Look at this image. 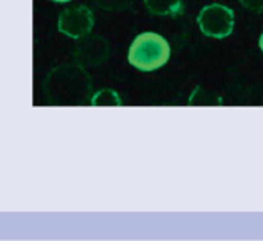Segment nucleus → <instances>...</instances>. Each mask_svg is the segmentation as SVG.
<instances>
[{
  "label": "nucleus",
  "instance_id": "4",
  "mask_svg": "<svg viewBox=\"0 0 263 241\" xmlns=\"http://www.w3.org/2000/svg\"><path fill=\"white\" fill-rule=\"evenodd\" d=\"M111 55V46L102 35L88 34L76 43L72 49V58L77 65L86 68L102 66Z\"/></svg>",
  "mask_w": 263,
  "mask_h": 241
},
{
  "label": "nucleus",
  "instance_id": "6",
  "mask_svg": "<svg viewBox=\"0 0 263 241\" xmlns=\"http://www.w3.org/2000/svg\"><path fill=\"white\" fill-rule=\"evenodd\" d=\"M149 14L157 17H177L183 12V0H143Z\"/></svg>",
  "mask_w": 263,
  "mask_h": 241
},
{
  "label": "nucleus",
  "instance_id": "8",
  "mask_svg": "<svg viewBox=\"0 0 263 241\" xmlns=\"http://www.w3.org/2000/svg\"><path fill=\"white\" fill-rule=\"evenodd\" d=\"M97 6L105 11H123L133 6L134 0H96Z\"/></svg>",
  "mask_w": 263,
  "mask_h": 241
},
{
  "label": "nucleus",
  "instance_id": "1",
  "mask_svg": "<svg viewBox=\"0 0 263 241\" xmlns=\"http://www.w3.org/2000/svg\"><path fill=\"white\" fill-rule=\"evenodd\" d=\"M45 98L57 106H80L92 97V80L80 65H60L51 69L42 82Z\"/></svg>",
  "mask_w": 263,
  "mask_h": 241
},
{
  "label": "nucleus",
  "instance_id": "2",
  "mask_svg": "<svg viewBox=\"0 0 263 241\" xmlns=\"http://www.w3.org/2000/svg\"><path fill=\"white\" fill-rule=\"evenodd\" d=\"M171 57L168 40L153 31L139 34L128 51V62L142 72H153L163 68Z\"/></svg>",
  "mask_w": 263,
  "mask_h": 241
},
{
  "label": "nucleus",
  "instance_id": "11",
  "mask_svg": "<svg viewBox=\"0 0 263 241\" xmlns=\"http://www.w3.org/2000/svg\"><path fill=\"white\" fill-rule=\"evenodd\" d=\"M52 2H55V3H66V2H71V0H52Z\"/></svg>",
  "mask_w": 263,
  "mask_h": 241
},
{
  "label": "nucleus",
  "instance_id": "5",
  "mask_svg": "<svg viewBox=\"0 0 263 241\" xmlns=\"http://www.w3.org/2000/svg\"><path fill=\"white\" fill-rule=\"evenodd\" d=\"M94 26V14L85 5H77L63 9L59 14L57 28L62 34L69 38H82L91 34Z\"/></svg>",
  "mask_w": 263,
  "mask_h": 241
},
{
  "label": "nucleus",
  "instance_id": "10",
  "mask_svg": "<svg viewBox=\"0 0 263 241\" xmlns=\"http://www.w3.org/2000/svg\"><path fill=\"white\" fill-rule=\"evenodd\" d=\"M259 48H260V51H262L263 54V32L260 34V38H259Z\"/></svg>",
  "mask_w": 263,
  "mask_h": 241
},
{
  "label": "nucleus",
  "instance_id": "3",
  "mask_svg": "<svg viewBox=\"0 0 263 241\" xmlns=\"http://www.w3.org/2000/svg\"><path fill=\"white\" fill-rule=\"evenodd\" d=\"M197 25L203 35L222 40L233 34L236 15L230 6L222 3H211L200 9L197 15Z\"/></svg>",
  "mask_w": 263,
  "mask_h": 241
},
{
  "label": "nucleus",
  "instance_id": "7",
  "mask_svg": "<svg viewBox=\"0 0 263 241\" xmlns=\"http://www.w3.org/2000/svg\"><path fill=\"white\" fill-rule=\"evenodd\" d=\"M91 106H122V98L114 89H102L92 94L89 100Z\"/></svg>",
  "mask_w": 263,
  "mask_h": 241
},
{
  "label": "nucleus",
  "instance_id": "9",
  "mask_svg": "<svg viewBox=\"0 0 263 241\" xmlns=\"http://www.w3.org/2000/svg\"><path fill=\"white\" fill-rule=\"evenodd\" d=\"M239 2L245 9L251 12H256V14L263 12V0H239Z\"/></svg>",
  "mask_w": 263,
  "mask_h": 241
}]
</instances>
